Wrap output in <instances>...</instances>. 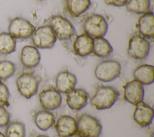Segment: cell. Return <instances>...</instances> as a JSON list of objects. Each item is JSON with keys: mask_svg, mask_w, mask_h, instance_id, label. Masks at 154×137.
I'll return each instance as SVG.
<instances>
[{"mask_svg": "<svg viewBox=\"0 0 154 137\" xmlns=\"http://www.w3.org/2000/svg\"><path fill=\"white\" fill-rule=\"evenodd\" d=\"M38 99L42 107L47 111L58 108L62 101L60 93L53 87L43 90L38 94Z\"/></svg>", "mask_w": 154, "mask_h": 137, "instance_id": "10", "label": "cell"}, {"mask_svg": "<svg viewBox=\"0 0 154 137\" xmlns=\"http://www.w3.org/2000/svg\"><path fill=\"white\" fill-rule=\"evenodd\" d=\"M36 137H48V136L44 135H37Z\"/></svg>", "mask_w": 154, "mask_h": 137, "instance_id": "30", "label": "cell"}, {"mask_svg": "<svg viewBox=\"0 0 154 137\" xmlns=\"http://www.w3.org/2000/svg\"><path fill=\"white\" fill-rule=\"evenodd\" d=\"M35 26L26 19L16 17L9 22L8 31L16 39H27L34 31Z\"/></svg>", "mask_w": 154, "mask_h": 137, "instance_id": "8", "label": "cell"}, {"mask_svg": "<svg viewBox=\"0 0 154 137\" xmlns=\"http://www.w3.org/2000/svg\"><path fill=\"white\" fill-rule=\"evenodd\" d=\"M0 137H5V136L4 133H2L1 132H0Z\"/></svg>", "mask_w": 154, "mask_h": 137, "instance_id": "31", "label": "cell"}, {"mask_svg": "<svg viewBox=\"0 0 154 137\" xmlns=\"http://www.w3.org/2000/svg\"><path fill=\"white\" fill-rule=\"evenodd\" d=\"M4 135L5 137H25V126L17 121L10 122L5 127Z\"/></svg>", "mask_w": 154, "mask_h": 137, "instance_id": "25", "label": "cell"}, {"mask_svg": "<svg viewBox=\"0 0 154 137\" xmlns=\"http://www.w3.org/2000/svg\"><path fill=\"white\" fill-rule=\"evenodd\" d=\"M34 122L40 130L46 131L54 124L55 117L49 111L40 110L34 114Z\"/></svg>", "mask_w": 154, "mask_h": 137, "instance_id": "20", "label": "cell"}, {"mask_svg": "<svg viewBox=\"0 0 154 137\" xmlns=\"http://www.w3.org/2000/svg\"><path fill=\"white\" fill-rule=\"evenodd\" d=\"M41 78L32 72H23L17 78L16 85L21 96L29 99L38 91Z\"/></svg>", "mask_w": 154, "mask_h": 137, "instance_id": "2", "label": "cell"}, {"mask_svg": "<svg viewBox=\"0 0 154 137\" xmlns=\"http://www.w3.org/2000/svg\"><path fill=\"white\" fill-rule=\"evenodd\" d=\"M93 38L86 34L77 35L73 43V49L75 54L84 57L89 55L93 51Z\"/></svg>", "mask_w": 154, "mask_h": 137, "instance_id": "18", "label": "cell"}, {"mask_svg": "<svg viewBox=\"0 0 154 137\" xmlns=\"http://www.w3.org/2000/svg\"><path fill=\"white\" fill-rule=\"evenodd\" d=\"M77 131L75 135L78 137H99L102 132V126L94 117L83 114L76 121Z\"/></svg>", "mask_w": 154, "mask_h": 137, "instance_id": "3", "label": "cell"}, {"mask_svg": "<svg viewBox=\"0 0 154 137\" xmlns=\"http://www.w3.org/2000/svg\"><path fill=\"white\" fill-rule=\"evenodd\" d=\"M128 0H105V3L108 5L122 7L126 5Z\"/></svg>", "mask_w": 154, "mask_h": 137, "instance_id": "29", "label": "cell"}, {"mask_svg": "<svg viewBox=\"0 0 154 137\" xmlns=\"http://www.w3.org/2000/svg\"><path fill=\"white\" fill-rule=\"evenodd\" d=\"M16 72V65L9 60L0 61V81H5L13 76Z\"/></svg>", "mask_w": 154, "mask_h": 137, "instance_id": "26", "label": "cell"}, {"mask_svg": "<svg viewBox=\"0 0 154 137\" xmlns=\"http://www.w3.org/2000/svg\"><path fill=\"white\" fill-rule=\"evenodd\" d=\"M90 0H66V7L69 14L75 17L85 13L90 7Z\"/></svg>", "mask_w": 154, "mask_h": 137, "instance_id": "22", "label": "cell"}, {"mask_svg": "<svg viewBox=\"0 0 154 137\" xmlns=\"http://www.w3.org/2000/svg\"><path fill=\"white\" fill-rule=\"evenodd\" d=\"M10 122V114L5 106L0 105V128L6 127Z\"/></svg>", "mask_w": 154, "mask_h": 137, "instance_id": "28", "label": "cell"}, {"mask_svg": "<svg viewBox=\"0 0 154 137\" xmlns=\"http://www.w3.org/2000/svg\"><path fill=\"white\" fill-rule=\"evenodd\" d=\"M154 17L153 14L149 11L139 18L137 28L140 35L146 39H153L154 35Z\"/></svg>", "mask_w": 154, "mask_h": 137, "instance_id": "17", "label": "cell"}, {"mask_svg": "<svg viewBox=\"0 0 154 137\" xmlns=\"http://www.w3.org/2000/svg\"><path fill=\"white\" fill-rule=\"evenodd\" d=\"M16 39L7 32H0V55H7L16 50Z\"/></svg>", "mask_w": 154, "mask_h": 137, "instance_id": "23", "label": "cell"}, {"mask_svg": "<svg viewBox=\"0 0 154 137\" xmlns=\"http://www.w3.org/2000/svg\"><path fill=\"white\" fill-rule=\"evenodd\" d=\"M40 53L37 47L26 45L22 47L20 53V60L22 65L28 69L37 67L40 61Z\"/></svg>", "mask_w": 154, "mask_h": 137, "instance_id": "15", "label": "cell"}, {"mask_svg": "<svg viewBox=\"0 0 154 137\" xmlns=\"http://www.w3.org/2000/svg\"><path fill=\"white\" fill-rule=\"evenodd\" d=\"M112 51V46L103 37L93 38L92 53L94 55L100 58H105L109 56Z\"/></svg>", "mask_w": 154, "mask_h": 137, "instance_id": "21", "label": "cell"}, {"mask_svg": "<svg viewBox=\"0 0 154 137\" xmlns=\"http://www.w3.org/2000/svg\"><path fill=\"white\" fill-rule=\"evenodd\" d=\"M108 25L105 17L97 14L88 17L84 23L85 34L93 38L103 37L107 32Z\"/></svg>", "mask_w": 154, "mask_h": 137, "instance_id": "6", "label": "cell"}, {"mask_svg": "<svg viewBox=\"0 0 154 137\" xmlns=\"http://www.w3.org/2000/svg\"><path fill=\"white\" fill-rule=\"evenodd\" d=\"M126 10L135 14H144L150 11V0H128Z\"/></svg>", "mask_w": 154, "mask_h": 137, "instance_id": "24", "label": "cell"}, {"mask_svg": "<svg viewBox=\"0 0 154 137\" xmlns=\"http://www.w3.org/2000/svg\"><path fill=\"white\" fill-rule=\"evenodd\" d=\"M94 73L99 81L104 82H111L120 76L121 64L114 59L102 61L96 66Z\"/></svg>", "mask_w": 154, "mask_h": 137, "instance_id": "4", "label": "cell"}, {"mask_svg": "<svg viewBox=\"0 0 154 137\" xmlns=\"http://www.w3.org/2000/svg\"><path fill=\"white\" fill-rule=\"evenodd\" d=\"M150 42L140 35H134L128 42V53L132 58L135 59H144L150 52Z\"/></svg>", "mask_w": 154, "mask_h": 137, "instance_id": "9", "label": "cell"}, {"mask_svg": "<svg viewBox=\"0 0 154 137\" xmlns=\"http://www.w3.org/2000/svg\"><path fill=\"white\" fill-rule=\"evenodd\" d=\"M55 128L59 137H71L77 131L76 120L69 115H61L55 123Z\"/></svg>", "mask_w": 154, "mask_h": 137, "instance_id": "12", "label": "cell"}, {"mask_svg": "<svg viewBox=\"0 0 154 137\" xmlns=\"http://www.w3.org/2000/svg\"><path fill=\"white\" fill-rule=\"evenodd\" d=\"M10 93L7 86L0 81V105L8 107L10 106Z\"/></svg>", "mask_w": 154, "mask_h": 137, "instance_id": "27", "label": "cell"}, {"mask_svg": "<svg viewBox=\"0 0 154 137\" xmlns=\"http://www.w3.org/2000/svg\"><path fill=\"white\" fill-rule=\"evenodd\" d=\"M88 94L81 88H74L66 96V103L72 110L79 111L84 108L87 104Z\"/></svg>", "mask_w": 154, "mask_h": 137, "instance_id": "14", "label": "cell"}, {"mask_svg": "<svg viewBox=\"0 0 154 137\" xmlns=\"http://www.w3.org/2000/svg\"><path fill=\"white\" fill-rule=\"evenodd\" d=\"M136 106L133 114V119L135 123L141 127L149 126L153 119V108L143 102Z\"/></svg>", "mask_w": 154, "mask_h": 137, "instance_id": "13", "label": "cell"}, {"mask_svg": "<svg viewBox=\"0 0 154 137\" xmlns=\"http://www.w3.org/2000/svg\"><path fill=\"white\" fill-rule=\"evenodd\" d=\"M77 83L75 75L67 70L59 72L55 78V89L60 93L67 94L75 88Z\"/></svg>", "mask_w": 154, "mask_h": 137, "instance_id": "16", "label": "cell"}, {"mask_svg": "<svg viewBox=\"0 0 154 137\" xmlns=\"http://www.w3.org/2000/svg\"><path fill=\"white\" fill-rule=\"evenodd\" d=\"M39 1H41V0H39Z\"/></svg>", "mask_w": 154, "mask_h": 137, "instance_id": "32", "label": "cell"}, {"mask_svg": "<svg viewBox=\"0 0 154 137\" xmlns=\"http://www.w3.org/2000/svg\"><path fill=\"white\" fill-rule=\"evenodd\" d=\"M49 26L57 40H67L76 34V30L72 23L61 15L52 16Z\"/></svg>", "mask_w": 154, "mask_h": 137, "instance_id": "5", "label": "cell"}, {"mask_svg": "<svg viewBox=\"0 0 154 137\" xmlns=\"http://www.w3.org/2000/svg\"><path fill=\"white\" fill-rule=\"evenodd\" d=\"M30 37L34 46L37 49H51L57 41L49 25H44L35 29Z\"/></svg>", "mask_w": 154, "mask_h": 137, "instance_id": "7", "label": "cell"}, {"mask_svg": "<svg viewBox=\"0 0 154 137\" xmlns=\"http://www.w3.org/2000/svg\"><path fill=\"white\" fill-rule=\"evenodd\" d=\"M133 76L142 85H150L154 81V67L149 64H141L135 68Z\"/></svg>", "mask_w": 154, "mask_h": 137, "instance_id": "19", "label": "cell"}, {"mask_svg": "<svg viewBox=\"0 0 154 137\" xmlns=\"http://www.w3.org/2000/svg\"><path fill=\"white\" fill-rule=\"evenodd\" d=\"M124 99L128 103L137 105L143 102L144 90L143 85L138 81L134 79L128 82L123 87Z\"/></svg>", "mask_w": 154, "mask_h": 137, "instance_id": "11", "label": "cell"}, {"mask_svg": "<svg viewBox=\"0 0 154 137\" xmlns=\"http://www.w3.org/2000/svg\"><path fill=\"white\" fill-rule=\"evenodd\" d=\"M119 96V93L115 88L100 86L90 99V103L97 110L109 109L117 102Z\"/></svg>", "mask_w": 154, "mask_h": 137, "instance_id": "1", "label": "cell"}]
</instances>
